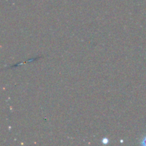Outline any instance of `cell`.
<instances>
[{"label":"cell","instance_id":"7a4b0ae2","mask_svg":"<svg viewBox=\"0 0 146 146\" xmlns=\"http://www.w3.org/2000/svg\"><path fill=\"white\" fill-rule=\"evenodd\" d=\"M141 144L143 146H146V135L143 137V138L142 141H141Z\"/></svg>","mask_w":146,"mask_h":146},{"label":"cell","instance_id":"6da1fadb","mask_svg":"<svg viewBox=\"0 0 146 146\" xmlns=\"http://www.w3.org/2000/svg\"><path fill=\"white\" fill-rule=\"evenodd\" d=\"M101 143H102L103 144H105V145H106V144L109 143V140H108V138H104L102 139Z\"/></svg>","mask_w":146,"mask_h":146}]
</instances>
